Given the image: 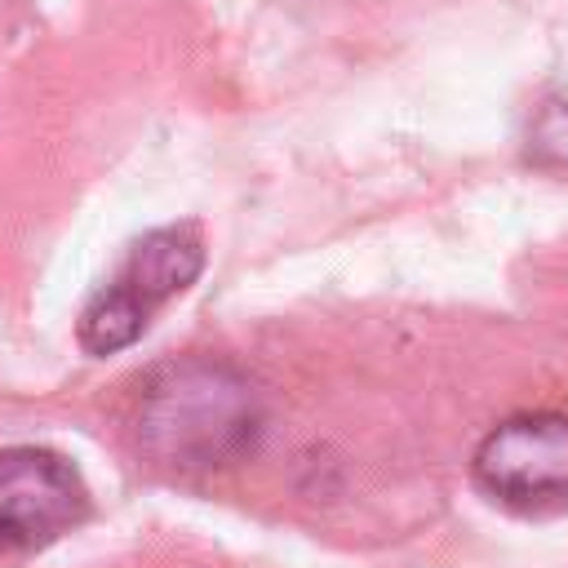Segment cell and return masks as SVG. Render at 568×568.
I'll use <instances>...</instances> for the list:
<instances>
[{
    "label": "cell",
    "instance_id": "1",
    "mask_svg": "<svg viewBox=\"0 0 568 568\" xmlns=\"http://www.w3.org/2000/svg\"><path fill=\"white\" fill-rule=\"evenodd\" d=\"M262 430V395L231 364L182 359L160 368L138 404V444L169 470L240 462Z\"/></svg>",
    "mask_w": 568,
    "mask_h": 568
},
{
    "label": "cell",
    "instance_id": "4",
    "mask_svg": "<svg viewBox=\"0 0 568 568\" xmlns=\"http://www.w3.org/2000/svg\"><path fill=\"white\" fill-rule=\"evenodd\" d=\"M89 510L75 466L49 448H0V546L36 550L71 532Z\"/></svg>",
    "mask_w": 568,
    "mask_h": 568
},
{
    "label": "cell",
    "instance_id": "2",
    "mask_svg": "<svg viewBox=\"0 0 568 568\" xmlns=\"http://www.w3.org/2000/svg\"><path fill=\"white\" fill-rule=\"evenodd\" d=\"M200 271H204V244L195 240V231L160 226L142 235L129 248L120 275L84 306L75 328L80 346L89 355H115L133 346L151 324V311L178 297L182 288H191Z\"/></svg>",
    "mask_w": 568,
    "mask_h": 568
},
{
    "label": "cell",
    "instance_id": "3",
    "mask_svg": "<svg viewBox=\"0 0 568 568\" xmlns=\"http://www.w3.org/2000/svg\"><path fill=\"white\" fill-rule=\"evenodd\" d=\"M475 484L515 510H541L568 501V417L564 413H515L497 422L475 457Z\"/></svg>",
    "mask_w": 568,
    "mask_h": 568
}]
</instances>
